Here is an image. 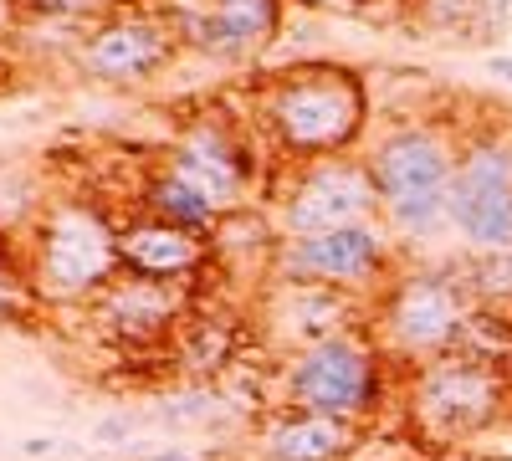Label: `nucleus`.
I'll list each match as a JSON object with an SVG mask.
<instances>
[{"label":"nucleus","mask_w":512,"mask_h":461,"mask_svg":"<svg viewBox=\"0 0 512 461\" xmlns=\"http://www.w3.org/2000/svg\"><path fill=\"white\" fill-rule=\"evenodd\" d=\"M472 11H477V0H420V16L431 21V26H441V31L461 26Z\"/></svg>","instance_id":"obj_22"},{"label":"nucleus","mask_w":512,"mask_h":461,"mask_svg":"<svg viewBox=\"0 0 512 461\" xmlns=\"http://www.w3.org/2000/svg\"><path fill=\"white\" fill-rule=\"evenodd\" d=\"M103 333L123 349H149V344H164L175 339L190 318V282H154V277H134L123 272L103 298L93 303Z\"/></svg>","instance_id":"obj_13"},{"label":"nucleus","mask_w":512,"mask_h":461,"mask_svg":"<svg viewBox=\"0 0 512 461\" xmlns=\"http://www.w3.org/2000/svg\"><path fill=\"white\" fill-rule=\"evenodd\" d=\"M359 446V426L313 410H282L262 436L267 461H349Z\"/></svg>","instance_id":"obj_16"},{"label":"nucleus","mask_w":512,"mask_h":461,"mask_svg":"<svg viewBox=\"0 0 512 461\" xmlns=\"http://www.w3.org/2000/svg\"><path fill=\"white\" fill-rule=\"evenodd\" d=\"M118 257H123V272L154 277V282H195V277H205L210 267H216L205 236L180 231L169 221H154V216H139V221L118 226Z\"/></svg>","instance_id":"obj_15"},{"label":"nucleus","mask_w":512,"mask_h":461,"mask_svg":"<svg viewBox=\"0 0 512 461\" xmlns=\"http://www.w3.org/2000/svg\"><path fill=\"white\" fill-rule=\"evenodd\" d=\"M180 41L221 57V62H251L287 31V0H210L205 11L175 16Z\"/></svg>","instance_id":"obj_14"},{"label":"nucleus","mask_w":512,"mask_h":461,"mask_svg":"<svg viewBox=\"0 0 512 461\" xmlns=\"http://www.w3.org/2000/svg\"><path fill=\"white\" fill-rule=\"evenodd\" d=\"M390 354L379 349L369 323L344 328L323 344H308L282 359V400L287 410H313L333 421L364 426L390 400Z\"/></svg>","instance_id":"obj_5"},{"label":"nucleus","mask_w":512,"mask_h":461,"mask_svg":"<svg viewBox=\"0 0 512 461\" xmlns=\"http://www.w3.org/2000/svg\"><path fill=\"white\" fill-rule=\"evenodd\" d=\"M21 26V0H0V36Z\"/></svg>","instance_id":"obj_25"},{"label":"nucleus","mask_w":512,"mask_h":461,"mask_svg":"<svg viewBox=\"0 0 512 461\" xmlns=\"http://www.w3.org/2000/svg\"><path fill=\"white\" fill-rule=\"evenodd\" d=\"M292 6H303V11H364L374 0H292Z\"/></svg>","instance_id":"obj_23"},{"label":"nucleus","mask_w":512,"mask_h":461,"mask_svg":"<svg viewBox=\"0 0 512 461\" xmlns=\"http://www.w3.org/2000/svg\"><path fill=\"white\" fill-rule=\"evenodd\" d=\"M236 323L231 318H216V313H190L180 339H175V359L185 374H221L231 359H236Z\"/></svg>","instance_id":"obj_18"},{"label":"nucleus","mask_w":512,"mask_h":461,"mask_svg":"<svg viewBox=\"0 0 512 461\" xmlns=\"http://www.w3.org/2000/svg\"><path fill=\"white\" fill-rule=\"evenodd\" d=\"M118 11V0H21V16H52V21H103Z\"/></svg>","instance_id":"obj_21"},{"label":"nucleus","mask_w":512,"mask_h":461,"mask_svg":"<svg viewBox=\"0 0 512 461\" xmlns=\"http://www.w3.org/2000/svg\"><path fill=\"white\" fill-rule=\"evenodd\" d=\"M221 415V395L216 390H180L159 405V421L164 426H210Z\"/></svg>","instance_id":"obj_20"},{"label":"nucleus","mask_w":512,"mask_h":461,"mask_svg":"<svg viewBox=\"0 0 512 461\" xmlns=\"http://www.w3.org/2000/svg\"><path fill=\"white\" fill-rule=\"evenodd\" d=\"M118 226L103 205L93 200H57L41 205L31 246H26V277L41 303L77 308V303H98L103 292L123 277L118 257Z\"/></svg>","instance_id":"obj_3"},{"label":"nucleus","mask_w":512,"mask_h":461,"mask_svg":"<svg viewBox=\"0 0 512 461\" xmlns=\"http://www.w3.org/2000/svg\"><path fill=\"white\" fill-rule=\"evenodd\" d=\"M180 47L185 41L175 21L149 16V11H113L88 26V36L77 47V67L98 82H149L154 72L175 62Z\"/></svg>","instance_id":"obj_11"},{"label":"nucleus","mask_w":512,"mask_h":461,"mask_svg":"<svg viewBox=\"0 0 512 461\" xmlns=\"http://www.w3.org/2000/svg\"><path fill=\"white\" fill-rule=\"evenodd\" d=\"M395 236L384 221H364V226H344V231H323V236H282L272 251L267 282H318V287H338V292H384L400 267L395 257Z\"/></svg>","instance_id":"obj_8"},{"label":"nucleus","mask_w":512,"mask_h":461,"mask_svg":"<svg viewBox=\"0 0 512 461\" xmlns=\"http://www.w3.org/2000/svg\"><path fill=\"white\" fill-rule=\"evenodd\" d=\"M451 231L466 251H507L512 246V139L477 134L461 144L451 180Z\"/></svg>","instance_id":"obj_10"},{"label":"nucleus","mask_w":512,"mask_h":461,"mask_svg":"<svg viewBox=\"0 0 512 461\" xmlns=\"http://www.w3.org/2000/svg\"><path fill=\"white\" fill-rule=\"evenodd\" d=\"M477 313V298L466 287L461 267H405L384 282V292L369 303V333L400 369H420L431 359H446L461 349L466 323Z\"/></svg>","instance_id":"obj_4"},{"label":"nucleus","mask_w":512,"mask_h":461,"mask_svg":"<svg viewBox=\"0 0 512 461\" xmlns=\"http://www.w3.org/2000/svg\"><path fill=\"white\" fill-rule=\"evenodd\" d=\"M364 159L379 185V221L400 246H425L451 231V180L461 144L446 123H395L364 149Z\"/></svg>","instance_id":"obj_2"},{"label":"nucleus","mask_w":512,"mask_h":461,"mask_svg":"<svg viewBox=\"0 0 512 461\" xmlns=\"http://www.w3.org/2000/svg\"><path fill=\"white\" fill-rule=\"evenodd\" d=\"M52 446H57V441H47V436H31V441H26L21 451H26V456H47Z\"/></svg>","instance_id":"obj_28"},{"label":"nucleus","mask_w":512,"mask_h":461,"mask_svg":"<svg viewBox=\"0 0 512 461\" xmlns=\"http://www.w3.org/2000/svg\"><path fill=\"white\" fill-rule=\"evenodd\" d=\"M139 216H154V221H169V226H180V231H195L210 241V231H216L221 211L210 205L195 185H185L175 170H154L139 190Z\"/></svg>","instance_id":"obj_17"},{"label":"nucleus","mask_w":512,"mask_h":461,"mask_svg":"<svg viewBox=\"0 0 512 461\" xmlns=\"http://www.w3.org/2000/svg\"><path fill=\"white\" fill-rule=\"evenodd\" d=\"M359 323H369V308L354 292L318 287V282H272L267 303H262V333L282 359L308 344H323L344 328H359Z\"/></svg>","instance_id":"obj_12"},{"label":"nucleus","mask_w":512,"mask_h":461,"mask_svg":"<svg viewBox=\"0 0 512 461\" xmlns=\"http://www.w3.org/2000/svg\"><path fill=\"white\" fill-rule=\"evenodd\" d=\"M164 170H175L226 216L236 205H251V190L262 180V159H256V144L226 113H200L169 139Z\"/></svg>","instance_id":"obj_9"},{"label":"nucleus","mask_w":512,"mask_h":461,"mask_svg":"<svg viewBox=\"0 0 512 461\" xmlns=\"http://www.w3.org/2000/svg\"><path fill=\"white\" fill-rule=\"evenodd\" d=\"M466 287H472L477 308H497L512 313V246L507 251H472V257L456 262Z\"/></svg>","instance_id":"obj_19"},{"label":"nucleus","mask_w":512,"mask_h":461,"mask_svg":"<svg viewBox=\"0 0 512 461\" xmlns=\"http://www.w3.org/2000/svg\"><path fill=\"white\" fill-rule=\"evenodd\" d=\"M256 123L277 164H313L359 154L369 134V82L344 62H297L262 82Z\"/></svg>","instance_id":"obj_1"},{"label":"nucleus","mask_w":512,"mask_h":461,"mask_svg":"<svg viewBox=\"0 0 512 461\" xmlns=\"http://www.w3.org/2000/svg\"><path fill=\"white\" fill-rule=\"evenodd\" d=\"M149 461H195V456H190L185 446H164V451H154Z\"/></svg>","instance_id":"obj_27"},{"label":"nucleus","mask_w":512,"mask_h":461,"mask_svg":"<svg viewBox=\"0 0 512 461\" xmlns=\"http://www.w3.org/2000/svg\"><path fill=\"white\" fill-rule=\"evenodd\" d=\"M512 380L507 364L477 359V354H446L410 369V421L420 441L431 446H466L487 436L497 421H507Z\"/></svg>","instance_id":"obj_6"},{"label":"nucleus","mask_w":512,"mask_h":461,"mask_svg":"<svg viewBox=\"0 0 512 461\" xmlns=\"http://www.w3.org/2000/svg\"><path fill=\"white\" fill-rule=\"evenodd\" d=\"M128 431H134V415H113V421H103V426H98V436H103V441H118V436H128Z\"/></svg>","instance_id":"obj_24"},{"label":"nucleus","mask_w":512,"mask_h":461,"mask_svg":"<svg viewBox=\"0 0 512 461\" xmlns=\"http://www.w3.org/2000/svg\"><path fill=\"white\" fill-rule=\"evenodd\" d=\"M487 72H492V77H502L507 88H512V57H487Z\"/></svg>","instance_id":"obj_26"},{"label":"nucleus","mask_w":512,"mask_h":461,"mask_svg":"<svg viewBox=\"0 0 512 461\" xmlns=\"http://www.w3.org/2000/svg\"><path fill=\"white\" fill-rule=\"evenodd\" d=\"M282 236H323L379 221V185L364 154H333L313 164H282V190L272 195Z\"/></svg>","instance_id":"obj_7"}]
</instances>
